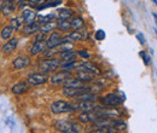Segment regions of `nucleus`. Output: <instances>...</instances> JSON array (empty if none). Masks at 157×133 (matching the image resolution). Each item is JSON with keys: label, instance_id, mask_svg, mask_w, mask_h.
Returning a JSON list of instances; mask_svg holds the SVG:
<instances>
[{"label": "nucleus", "instance_id": "nucleus-1", "mask_svg": "<svg viewBox=\"0 0 157 133\" xmlns=\"http://www.w3.org/2000/svg\"><path fill=\"white\" fill-rule=\"evenodd\" d=\"M56 130L62 133H80L81 132V126L75 121H69V120H59L55 122Z\"/></svg>", "mask_w": 157, "mask_h": 133}, {"label": "nucleus", "instance_id": "nucleus-2", "mask_svg": "<svg viewBox=\"0 0 157 133\" xmlns=\"http://www.w3.org/2000/svg\"><path fill=\"white\" fill-rule=\"evenodd\" d=\"M76 110L75 104H71L67 100H56L51 104V111L53 114H64Z\"/></svg>", "mask_w": 157, "mask_h": 133}, {"label": "nucleus", "instance_id": "nucleus-3", "mask_svg": "<svg viewBox=\"0 0 157 133\" xmlns=\"http://www.w3.org/2000/svg\"><path fill=\"white\" fill-rule=\"evenodd\" d=\"M38 67L41 72L44 73H50V72H55L58 67H60V59L56 57L46 58L42 59L38 63Z\"/></svg>", "mask_w": 157, "mask_h": 133}, {"label": "nucleus", "instance_id": "nucleus-4", "mask_svg": "<svg viewBox=\"0 0 157 133\" xmlns=\"http://www.w3.org/2000/svg\"><path fill=\"white\" fill-rule=\"evenodd\" d=\"M123 102V98H121L116 93H108L106 96L100 98V103L105 107H117Z\"/></svg>", "mask_w": 157, "mask_h": 133}, {"label": "nucleus", "instance_id": "nucleus-5", "mask_svg": "<svg viewBox=\"0 0 157 133\" xmlns=\"http://www.w3.org/2000/svg\"><path fill=\"white\" fill-rule=\"evenodd\" d=\"M48 79L50 77L47 75V73L41 72V73H33V74H30V75L28 76L27 81H28V84L30 86H38V85H41V84H45Z\"/></svg>", "mask_w": 157, "mask_h": 133}, {"label": "nucleus", "instance_id": "nucleus-6", "mask_svg": "<svg viewBox=\"0 0 157 133\" xmlns=\"http://www.w3.org/2000/svg\"><path fill=\"white\" fill-rule=\"evenodd\" d=\"M64 42L63 35L58 32H52L50 34V37L46 39V47L47 49H56L60 44Z\"/></svg>", "mask_w": 157, "mask_h": 133}, {"label": "nucleus", "instance_id": "nucleus-7", "mask_svg": "<svg viewBox=\"0 0 157 133\" xmlns=\"http://www.w3.org/2000/svg\"><path fill=\"white\" fill-rule=\"evenodd\" d=\"M70 76V70H62V72H58V73H55L53 75L50 77V81L52 84H62L64 82L68 77Z\"/></svg>", "mask_w": 157, "mask_h": 133}, {"label": "nucleus", "instance_id": "nucleus-8", "mask_svg": "<svg viewBox=\"0 0 157 133\" xmlns=\"http://www.w3.org/2000/svg\"><path fill=\"white\" fill-rule=\"evenodd\" d=\"M39 30H40V23L36 22V21H34V22H32V23H27V24L22 28L21 32H22L24 35H30V34L38 33Z\"/></svg>", "mask_w": 157, "mask_h": 133}, {"label": "nucleus", "instance_id": "nucleus-9", "mask_svg": "<svg viewBox=\"0 0 157 133\" xmlns=\"http://www.w3.org/2000/svg\"><path fill=\"white\" fill-rule=\"evenodd\" d=\"M97 107L98 105L93 100H83V102H78V104H75L76 110H81V111H92Z\"/></svg>", "mask_w": 157, "mask_h": 133}, {"label": "nucleus", "instance_id": "nucleus-10", "mask_svg": "<svg viewBox=\"0 0 157 133\" xmlns=\"http://www.w3.org/2000/svg\"><path fill=\"white\" fill-rule=\"evenodd\" d=\"M36 11L33 10V9H29V7H25L23 9L22 11V18H23V22L27 24V23H32L36 19Z\"/></svg>", "mask_w": 157, "mask_h": 133}, {"label": "nucleus", "instance_id": "nucleus-11", "mask_svg": "<svg viewBox=\"0 0 157 133\" xmlns=\"http://www.w3.org/2000/svg\"><path fill=\"white\" fill-rule=\"evenodd\" d=\"M99 116L96 113V110H92V111H82L81 114L78 115V120L81 122H93L96 119H98Z\"/></svg>", "mask_w": 157, "mask_h": 133}, {"label": "nucleus", "instance_id": "nucleus-12", "mask_svg": "<svg viewBox=\"0 0 157 133\" xmlns=\"http://www.w3.org/2000/svg\"><path fill=\"white\" fill-rule=\"evenodd\" d=\"M91 87H80V88H71V87H64L63 93L67 97H76V96L81 95L86 91H91Z\"/></svg>", "mask_w": 157, "mask_h": 133}, {"label": "nucleus", "instance_id": "nucleus-13", "mask_svg": "<svg viewBox=\"0 0 157 133\" xmlns=\"http://www.w3.org/2000/svg\"><path fill=\"white\" fill-rule=\"evenodd\" d=\"M46 49V41H34V44L30 46L29 53L33 56H36L41 52H44Z\"/></svg>", "mask_w": 157, "mask_h": 133}, {"label": "nucleus", "instance_id": "nucleus-14", "mask_svg": "<svg viewBox=\"0 0 157 133\" xmlns=\"http://www.w3.org/2000/svg\"><path fill=\"white\" fill-rule=\"evenodd\" d=\"M76 77L78 80H81L82 82H88V81H92L94 79V74H92L91 72H88L83 68H80L76 72Z\"/></svg>", "mask_w": 157, "mask_h": 133}, {"label": "nucleus", "instance_id": "nucleus-15", "mask_svg": "<svg viewBox=\"0 0 157 133\" xmlns=\"http://www.w3.org/2000/svg\"><path fill=\"white\" fill-rule=\"evenodd\" d=\"M29 63H30V59L28 57H25V56H18V57H16L13 59L12 65H13L15 69H23V68L28 67Z\"/></svg>", "mask_w": 157, "mask_h": 133}, {"label": "nucleus", "instance_id": "nucleus-16", "mask_svg": "<svg viewBox=\"0 0 157 133\" xmlns=\"http://www.w3.org/2000/svg\"><path fill=\"white\" fill-rule=\"evenodd\" d=\"M64 87H71V88H80V87H85V84L78 80V77H71L69 76L65 81H64Z\"/></svg>", "mask_w": 157, "mask_h": 133}, {"label": "nucleus", "instance_id": "nucleus-17", "mask_svg": "<svg viewBox=\"0 0 157 133\" xmlns=\"http://www.w3.org/2000/svg\"><path fill=\"white\" fill-rule=\"evenodd\" d=\"M17 45H18V39L17 38H11L4 46H2V49H1V51L4 52V53H10V52H12L13 50H16V47H17Z\"/></svg>", "mask_w": 157, "mask_h": 133}, {"label": "nucleus", "instance_id": "nucleus-18", "mask_svg": "<svg viewBox=\"0 0 157 133\" xmlns=\"http://www.w3.org/2000/svg\"><path fill=\"white\" fill-rule=\"evenodd\" d=\"M85 38L83 33H82V29L81 30H74L71 33H69L65 38H64V41H68V42H74V41H80Z\"/></svg>", "mask_w": 157, "mask_h": 133}, {"label": "nucleus", "instance_id": "nucleus-19", "mask_svg": "<svg viewBox=\"0 0 157 133\" xmlns=\"http://www.w3.org/2000/svg\"><path fill=\"white\" fill-rule=\"evenodd\" d=\"M57 29V21H50L47 23H44V24H40V30L39 32H42V33H52L53 30Z\"/></svg>", "mask_w": 157, "mask_h": 133}, {"label": "nucleus", "instance_id": "nucleus-20", "mask_svg": "<svg viewBox=\"0 0 157 133\" xmlns=\"http://www.w3.org/2000/svg\"><path fill=\"white\" fill-rule=\"evenodd\" d=\"M60 63L63 62H71V61H75L76 56H78V52L73 51V50H69V51H64V52H60Z\"/></svg>", "mask_w": 157, "mask_h": 133}, {"label": "nucleus", "instance_id": "nucleus-21", "mask_svg": "<svg viewBox=\"0 0 157 133\" xmlns=\"http://www.w3.org/2000/svg\"><path fill=\"white\" fill-rule=\"evenodd\" d=\"M81 68H83V69L91 72V73L94 74V75H100V74H101V70L99 69L98 65H96V64L92 63V62H82Z\"/></svg>", "mask_w": 157, "mask_h": 133}, {"label": "nucleus", "instance_id": "nucleus-22", "mask_svg": "<svg viewBox=\"0 0 157 133\" xmlns=\"http://www.w3.org/2000/svg\"><path fill=\"white\" fill-rule=\"evenodd\" d=\"M15 10H16L15 4H13L11 0H7V1L5 0L4 5H2V7H1V14H2L4 16H9V15L13 14Z\"/></svg>", "mask_w": 157, "mask_h": 133}, {"label": "nucleus", "instance_id": "nucleus-23", "mask_svg": "<svg viewBox=\"0 0 157 133\" xmlns=\"http://www.w3.org/2000/svg\"><path fill=\"white\" fill-rule=\"evenodd\" d=\"M29 88V84L27 82H18L16 85L12 86V93L15 95H22V93H25Z\"/></svg>", "mask_w": 157, "mask_h": 133}, {"label": "nucleus", "instance_id": "nucleus-24", "mask_svg": "<svg viewBox=\"0 0 157 133\" xmlns=\"http://www.w3.org/2000/svg\"><path fill=\"white\" fill-rule=\"evenodd\" d=\"M70 23H71V29H74V30H81L85 27V21H83V18H81L80 16L73 17L71 21H70Z\"/></svg>", "mask_w": 157, "mask_h": 133}, {"label": "nucleus", "instance_id": "nucleus-25", "mask_svg": "<svg viewBox=\"0 0 157 133\" xmlns=\"http://www.w3.org/2000/svg\"><path fill=\"white\" fill-rule=\"evenodd\" d=\"M96 98H97V96L94 95V93H91L90 91H86V92H83V93H81V95L75 97V99L78 102H83V100H93L94 102Z\"/></svg>", "mask_w": 157, "mask_h": 133}, {"label": "nucleus", "instance_id": "nucleus-26", "mask_svg": "<svg viewBox=\"0 0 157 133\" xmlns=\"http://www.w3.org/2000/svg\"><path fill=\"white\" fill-rule=\"evenodd\" d=\"M57 29L62 32H68L71 29V23L69 19H58L57 21Z\"/></svg>", "mask_w": 157, "mask_h": 133}, {"label": "nucleus", "instance_id": "nucleus-27", "mask_svg": "<svg viewBox=\"0 0 157 133\" xmlns=\"http://www.w3.org/2000/svg\"><path fill=\"white\" fill-rule=\"evenodd\" d=\"M126 127H127V123L123 120H121V119H114L111 128H114L116 131H124Z\"/></svg>", "mask_w": 157, "mask_h": 133}, {"label": "nucleus", "instance_id": "nucleus-28", "mask_svg": "<svg viewBox=\"0 0 157 133\" xmlns=\"http://www.w3.org/2000/svg\"><path fill=\"white\" fill-rule=\"evenodd\" d=\"M56 18V14H47V15H39L36 16V22H39L40 24L47 23L50 21H53Z\"/></svg>", "mask_w": 157, "mask_h": 133}, {"label": "nucleus", "instance_id": "nucleus-29", "mask_svg": "<svg viewBox=\"0 0 157 133\" xmlns=\"http://www.w3.org/2000/svg\"><path fill=\"white\" fill-rule=\"evenodd\" d=\"M13 30H15V29H13L11 25H6V27H4V28L1 29V32H0V37L4 39V40H7V39L11 38Z\"/></svg>", "mask_w": 157, "mask_h": 133}, {"label": "nucleus", "instance_id": "nucleus-30", "mask_svg": "<svg viewBox=\"0 0 157 133\" xmlns=\"http://www.w3.org/2000/svg\"><path fill=\"white\" fill-rule=\"evenodd\" d=\"M73 17V11L69 9H60L58 10V18L59 19H70Z\"/></svg>", "mask_w": 157, "mask_h": 133}, {"label": "nucleus", "instance_id": "nucleus-31", "mask_svg": "<svg viewBox=\"0 0 157 133\" xmlns=\"http://www.w3.org/2000/svg\"><path fill=\"white\" fill-rule=\"evenodd\" d=\"M22 24H23V18L22 17H13L11 19V27L15 29V30H18L22 28Z\"/></svg>", "mask_w": 157, "mask_h": 133}, {"label": "nucleus", "instance_id": "nucleus-32", "mask_svg": "<svg viewBox=\"0 0 157 133\" xmlns=\"http://www.w3.org/2000/svg\"><path fill=\"white\" fill-rule=\"evenodd\" d=\"M91 133H120V131H116V130H114L111 127H100V128L92 131Z\"/></svg>", "mask_w": 157, "mask_h": 133}, {"label": "nucleus", "instance_id": "nucleus-33", "mask_svg": "<svg viewBox=\"0 0 157 133\" xmlns=\"http://www.w3.org/2000/svg\"><path fill=\"white\" fill-rule=\"evenodd\" d=\"M105 37H106V35H105V32L101 30V29H98V30L96 32V34H94V38H96V40H98V41L104 40Z\"/></svg>", "mask_w": 157, "mask_h": 133}, {"label": "nucleus", "instance_id": "nucleus-34", "mask_svg": "<svg viewBox=\"0 0 157 133\" xmlns=\"http://www.w3.org/2000/svg\"><path fill=\"white\" fill-rule=\"evenodd\" d=\"M141 57H143V61H144V64L145 65H149L150 64V61H151V57L149 56V55H146V52H144V51H141L140 53H139Z\"/></svg>", "mask_w": 157, "mask_h": 133}, {"label": "nucleus", "instance_id": "nucleus-35", "mask_svg": "<svg viewBox=\"0 0 157 133\" xmlns=\"http://www.w3.org/2000/svg\"><path fill=\"white\" fill-rule=\"evenodd\" d=\"M46 34L42 32H38L36 37H35V41H46Z\"/></svg>", "mask_w": 157, "mask_h": 133}, {"label": "nucleus", "instance_id": "nucleus-36", "mask_svg": "<svg viewBox=\"0 0 157 133\" xmlns=\"http://www.w3.org/2000/svg\"><path fill=\"white\" fill-rule=\"evenodd\" d=\"M78 55H80L82 58H85V59H88V58L91 57V55L87 52V51H85V50H80L78 52Z\"/></svg>", "mask_w": 157, "mask_h": 133}, {"label": "nucleus", "instance_id": "nucleus-37", "mask_svg": "<svg viewBox=\"0 0 157 133\" xmlns=\"http://www.w3.org/2000/svg\"><path fill=\"white\" fill-rule=\"evenodd\" d=\"M137 39L139 40V42H140L141 45H144V44H145V38H144V35H143L141 33L137 34Z\"/></svg>", "mask_w": 157, "mask_h": 133}, {"label": "nucleus", "instance_id": "nucleus-38", "mask_svg": "<svg viewBox=\"0 0 157 133\" xmlns=\"http://www.w3.org/2000/svg\"><path fill=\"white\" fill-rule=\"evenodd\" d=\"M11 1H12L13 4H21V2L24 1V0H11Z\"/></svg>", "mask_w": 157, "mask_h": 133}, {"label": "nucleus", "instance_id": "nucleus-39", "mask_svg": "<svg viewBox=\"0 0 157 133\" xmlns=\"http://www.w3.org/2000/svg\"><path fill=\"white\" fill-rule=\"evenodd\" d=\"M4 2H5V0H0V12H1V7H2Z\"/></svg>", "mask_w": 157, "mask_h": 133}, {"label": "nucleus", "instance_id": "nucleus-40", "mask_svg": "<svg viewBox=\"0 0 157 133\" xmlns=\"http://www.w3.org/2000/svg\"><path fill=\"white\" fill-rule=\"evenodd\" d=\"M152 16H154V18H155V23H156V25H157V14H152Z\"/></svg>", "mask_w": 157, "mask_h": 133}, {"label": "nucleus", "instance_id": "nucleus-41", "mask_svg": "<svg viewBox=\"0 0 157 133\" xmlns=\"http://www.w3.org/2000/svg\"><path fill=\"white\" fill-rule=\"evenodd\" d=\"M151 1H152V2H154V4H155V5L157 6V0H151Z\"/></svg>", "mask_w": 157, "mask_h": 133}, {"label": "nucleus", "instance_id": "nucleus-42", "mask_svg": "<svg viewBox=\"0 0 157 133\" xmlns=\"http://www.w3.org/2000/svg\"><path fill=\"white\" fill-rule=\"evenodd\" d=\"M155 33H156V37H157V30H156V32H155Z\"/></svg>", "mask_w": 157, "mask_h": 133}]
</instances>
